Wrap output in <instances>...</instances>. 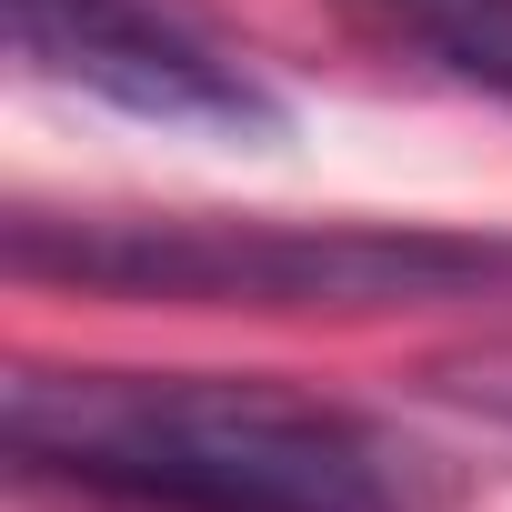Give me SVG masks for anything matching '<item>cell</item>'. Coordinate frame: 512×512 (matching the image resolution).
Returning <instances> with one entry per match:
<instances>
[{"instance_id":"277c9868","label":"cell","mask_w":512,"mask_h":512,"mask_svg":"<svg viewBox=\"0 0 512 512\" xmlns=\"http://www.w3.org/2000/svg\"><path fill=\"white\" fill-rule=\"evenodd\" d=\"M362 11H382L432 71L512 101V0H362Z\"/></svg>"},{"instance_id":"6da1fadb","label":"cell","mask_w":512,"mask_h":512,"mask_svg":"<svg viewBox=\"0 0 512 512\" xmlns=\"http://www.w3.org/2000/svg\"><path fill=\"white\" fill-rule=\"evenodd\" d=\"M0 452L111 512H412L362 412L251 372H11Z\"/></svg>"},{"instance_id":"3957f363","label":"cell","mask_w":512,"mask_h":512,"mask_svg":"<svg viewBox=\"0 0 512 512\" xmlns=\"http://www.w3.org/2000/svg\"><path fill=\"white\" fill-rule=\"evenodd\" d=\"M0 11L31 81H61L161 131L282 141V91L251 61H231L181 0H0Z\"/></svg>"},{"instance_id":"7a4b0ae2","label":"cell","mask_w":512,"mask_h":512,"mask_svg":"<svg viewBox=\"0 0 512 512\" xmlns=\"http://www.w3.org/2000/svg\"><path fill=\"white\" fill-rule=\"evenodd\" d=\"M11 272L121 292V302H201V312H412L472 302L512 282V241L432 231V221H221V211H21Z\"/></svg>"}]
</instances>
